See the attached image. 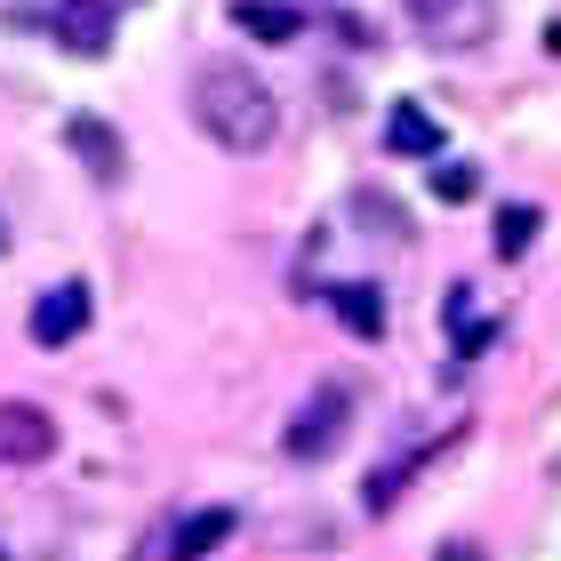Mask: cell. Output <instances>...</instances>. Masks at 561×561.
I'll return each instance as SVG.
<instances>
[{
  "instance_id": "cell-1",
  "label": "cell",
  "mask_w": 561,
  "mask_h": 561,
  "mask_svg": "<svg viewBox=\"0 0 561 561\" xmlns=\"http://www.w3.org/2000/svg\"><path fill=\"white\" fill-rule=\"evenodd\" d=\"M193 121L225 152H265L280 137V105H273V89L249 65H201L193 72Z\"/></svg>"
},
{
  "instance_id": "cell-19",
  "label": "cell",
  "mask_w": 561,
  "mask_h": 561,
  "mask_svg": "<svg viewBox=\"0 0 561 561\" xmlns=\"http://www.w3.org/2000/svg\"><path fill=\"white\" fill-rule=\"evenodd\" d=\"M0 561H9V553H0Z\"/></svg>"
},
{
  "instance_id": "cell-15",
  "label": "cell",
  "mask_w": 561,
  "mask_h": 561,
  "mask_svg": "<svg viewBox=\"0 0 561 561\" xmlns=\"http://www.w3.org/2000/svg\"><path fill=\"white\" fill-rule=\"evenodd\" d=\"M353 217H362V225H386L393 241H410V217H401L393 201H377V193H362V201H353Z\"/></svg>"
},
{
  "instance_id": "cell-17",
  "label": "cell",
  "mask_w": 561,
  "mask_h": 561,
  "mask_svg": "<svg viewBox=\"0 0 561 561\" xmlns=\"http://www.w3.org/2000/svg\"><path fill=\"white\" fill-rule=\"evenodd\" d=\"M433 561H473V546H442V553H433Z\"/></svg>"
},
{
  "instance_id": "cell-9",
  "label": "cell",
  "mask_w": 561,
  "mask_h": 561,
  "mask_svg": "<svg viewBox=\"0 0 561 561\" xmlns=\"http://www.w3.org/2000/svg\"><path fill=\"white\" fill-rule=\"evenodd\" d=\"M233 529H241V514H233V505H201V514H185V522H176L169 561H209L225 538H233Z\"/></svg>"
},
{
  "instance_id": "cell-8",
  "label": "cell",
  "mask_w": 561,
  "mask_h": 561,
  "mask_svg": "<svg viewBox=\"0 0 561 561\" xmlns=\"http://www.w3.org/2000/svg\"><path fill=\"white\" fill-rule=\"evenodd\" d=\"M321 297L353 337H386V289H377V280H329Z\"/></svg>"
},
{
  "instance_id": "cell-10",
  "label": "cell",
  "mask_w": 561,
  "mask_h": 561,
  "mask_svg": "<svg viewBox=\"0 0 561 561\" xmlns=\"http://www.w3.org/2000/svg\"><path fill=\"white\" fill-rule=\"evenodd\" d=\"M442 449H449V442H417V449H401L393 466H377V473L362 481V505H369V514H393V497L410 490V481H417V473H425V466H433Z\"/></svg>"
},
{
  "instance_id": "cell-13",
  "label": "cell",
  "mask_w": 561,
  "mask_h": 561,
  "mask_svg": "<svg viewBox=\"0 0 561 561\" xmlns=\"http://www.w3.org/2000/svg\"><path fill=\"white\" fill-rule=\"evenodd\" d=\"M538 209H529V201H514V209H497V257H522L529 241H538Z\"/></svg>"
},
{
  "instance_id": "cell-16",
  "label": "cell",
  "mask_w": 561,
  "mask_h": 561,
  "mask_svg": "<svg viewBox=\"0 0 561 561\" xmlns=\"http://www.w3.org/2000/svg\"><path fill=\"white\" fill-rule=\"evenodd\" d=\"M481 345H497V321H457V353H481Z\"/></svg>"
},
{
  "instance_id": "cell-11",
  "label": "cell",
  "mask_w": 561,
  "mask_h": 561,
  "mask_svg": "<svg viewBox=\"0 0 561 561\" xmlns=\"http://www.w3.org/2000/svg\"><path fill=\"white\" fill-rule=\"evenodd\" d=\"M386 145L410 152V161H425V152H442V121H433L425 105H393L386 113Z\"/></svg>"
},
{
  "instance_id": "cell-5",
  "label": "cell",
  "mask_w": 561,
  "mask_h": 561,
  "mask_svg": "<svg viewBox=\"0 0 561 561\" xmlns=\"http://www.w3.org/2000/svg\"><path fill=\"white\" fill-rule=\"evenodd\" d=\"M57 449V425H48V410H33V401H0V457L9 466H33V457Z\"/></svg>"
},
{
  "instance_id": "cell-3",
  "label": "cell",
  "mask_w": 561,
  "mask_h": 561,
  "mask_svg": "<svg viewBox=\"0 0 561 561\" xmlns=\"http://www.w3.org/2000/svg\"><path fill=\"white\" fill-rule=\"evenodd\" d=\"M113 24H121L113 0H57V9H48V33H57V48H72V57H105Z\"/></svg>"
},
{
  "instance_id": "cell-18",
  "label": "cell",
  "mask_w": 561,
  "mask_h": 561,
  "mask_svg": "<svg viewBox=\"0 0 561 561\" xmlns=\"http://www.w3.org/2000/svg\"><path fill=\"white\" fill-rule=\"evenodd\" d=\"M0 249H9V233H0Z\"/></svg>"
},
{
  "instance_id": "cell-6",
  "label": "cell",
  "mask_w": 561,
  "mask_h": 561,
  "mask_svg": "<svg viewBox=\"0 0 561 561\" xmlns=\"http://www.w3.org/2000/svg\"><path fill=\"white\" fill-rule=\"evenodd\" d=\"M89 329V280H65L33 305V345H72Z\"/></svg>"
},
{
  "instance_id": "cell-14",
  "label": "cell",
  "mask_w": 561,
  "mask_h": 561,
  "mask_svg": "<svg viewBox=\"0 0 561 561\" xmlns=\"http://www.w3.org/2000/svg\"><path fill=\"white\" fill-rule=\"evenodd\" d=\"M481 193V176L466 169V161H449V169H433V201H449V209H457V201H473Z\"/></svg>"
},
{
  "instance_id": "cell-2",
  "label": "cell",
  "mask_w": 561,
  "mask_h": 561,
  "mask_svg": "<svg viewBox=\"0 0 561 561\" xmlns=\"http://www.w3.org/2000/svg\"><path fill=\"white\" fill-rule=\"evenodd\" d=\"M345 417H353V386H345V377H329V386H321V393L289 417L280 449H289L297 466H305V457H329V449H337V433H345Z\"/></svg>"
},
{
  "instance_id": "cell-4",
  "label": "cell",
  "mask_w": 561,
  "mask_h": 561,
  "mask_svg": "<svg viewBox=\"0 0 561 561\" xmlns=\"http://www.w3.org/2000/svg\"><path fill=\"white\" fill-rule=\"evenodd\" d=\"M410 16H417V33H433L442 48H466L490 33V0H410Z\"/></svg>"
},
{
  "instance_id": "cell-12",
  "label": "cell",
  "mask_w": 561,
  "mask_h": 561,
  "mask_svg": "<svg viewBox=\"0 0 561 561\" xmlns=\"http://www.w3.org/2000/svg\"><path fill=\"white\" fill-rule=\"evenodd\" d=\"M233 24H241L249 41H273V48L305 33V16H297V9H280V0H233Z\"/></svg>"
},
{
  "instance_id": "cell-7",
  "label": "cell",
  "mask_w": 561,
  "mask_h": 561,
  "mask_svg": "<svg viewBox=\"0 0 561 561\" xmlns=\"http://www.w3.org/2000/svg\"><path fill=\"white\" fill-rule=\"evenodd\" d=\"M65 145L81 152V169L96 176V185H121V169H129V152H121V137H113V129H105V121H96V113H72V121H65Z\"/></svg>"
}]
</instances>
